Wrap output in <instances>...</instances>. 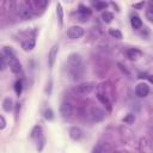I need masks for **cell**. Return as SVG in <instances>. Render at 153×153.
Returning a JSON list of instances; mask_svg holds the SVG:
<instances>
[{"label": "cell", "instance_id": "cb8c5ba5", "mask_svg": "<svg viewBox=\"0 0 153 153\" xmlns=\"http://www.w3.org/2000/svg\"><path fill=\"white\" fill-rule=\"evenodd\" d=\"M93 153H106V147H105V145L98 143V145L94 147Z\"/></svg>", "mask_w": 153, "mask_h": 153}, {"label": "cell", "instance_id": "d4e9b609", "mask_svg": "<svg viewBox=\"0 0 153 153\" xmlns=\"http://www.w3.org/2000/svg\"><path fill=\"white\" fill-rule=\"evenodd\" d=\"M44 143H45V137L43 135H41L38 139H37V149L38 151H42L43 147H44Z\"/></svg>", "mask_w": 153, "mask_h": 153}, {"label": "cell", "instance_id": "2e32d148", "mask_svg": "<svg viewBox=\"0 0 153 153\" xmlns=\"http://www.w3.org/2000/svg\"><path fill=\"white\" fill-rule=\"evenodd\" d=\"M139 148H140V152H141V153H146V152L151 148L149 141H148L146 137H142V139L140 140V146H139Z\"/></svg>", "mask_w": 153, "mask_h": 153}, {"label": "cell", "instance_id": "3957f363", "mask_svg": "<svg viewBox=\"0 0 153 153\" xmlns=\"http://www.w3.org/2000/svg\"><path fill=\"white\" fill-rule=\"evenodd\" d=\"M84 35V29L78 25H73L67 30V37L71 39H78Z\"/></svg>", "mask_w": 153, "mask_h": 153}, {"label": "cell", "instance_id": "ba28073f", "mask_svg": "<svg viewBox=\"0 0 153 153\" xmlns=\"http://www.w3.org/2000/svg\"><path fill=\"white\" fill-rule=\"evenodd\" d=\"M7 66L10 67V69L12 71V73H19L22 72V65L19 62V60L14 56V57H11L8 61H7Z\"/></svg>", "mask_w": 153, "mask_h": 153}, {"label": "cell", "instance_id": "ac0fdd59", "mask_svg": "<svg viewBox=\"0 0 153 153\" xmlns=\"http://www.w3.org/2000/svg\"><path fill=\"white\" fill-rule=\"evenodd\" d=\"M2 109L5 111H7V112L12 111V109H13V102H12L11 98H5L4 99V102H2Z\"/></svg>", "mask_w": 153, "mask_h": 153}, {"label": "cell", "instance_id": "8fae6325", "mask_svg": "<svg viewBox=\"0 0 153 153\" xmlns=\"http://www.w3.org/2000/svg\"><path fill=\"white\" fill-rule=\"evenodd\" d=\"M82 130L79 128V127H72L69 129V137L74 141H79L81 137H82Z\"/></svg>", "mask_w": 153, "mask_h": 153}, {"label": "cell", "instance_id": "7c38bea8", "mask_svg": "<svg viewBox=\"0 0 153 153\" xmlns=\"http://www.w3.org/2000/svg\"><path fill=\"white\" fill-rule=\"evenodd\" d=\"M141 56H142L141 50H139V49H136V48H131V49H128V50H127V57H128L129 60L135 61V60L140 59Z\"/></svg>", "mask_w": 153, "mask_h": 153}, {"label": "cell", "instance_id": "836d02e7", "mask_svg": "<svg viewBox=\"0 0 153 153\" xmlns=\"http://www.w3.org/2000/svg\"><path fill=\"white\" fill-rule=\"evenodd\" d=\"M19 110H20V104H19V103H17V104H16V115H18Z\"/></svg>", "mask_w": 153, "mask_h": 153}, {"label": "cell", "instance_id": "d6a6232c", "mask_svg": "<svg viewBox=\"0 0 153 153\" xmlns=\"http://www.w3.org/2000/svg\"><path fill=\"white\" fill-rule=\"evenodd\" d=\"M51 84H53V81H51V80H49V84H48V87H47V92H48V93H50V90H51Z\"/></svg>", "mask_w": 153, "mask_h": 153}, {"label": "cell", "instance_id": "277c9868", "mask_svg": "<svg viewBox=\"0 0 153 153\" xmlns=\"http://www.w3.org/2000/svg\"><path fill=\"white\" fill-rule=\"evenodd\" d=\"M93 84L92 82H81L74 87V92L78 94H88L93 90Z\"/></svg>", "mask_w": 153, "mask_h": 153}, {"label": "cell", "instance_id": "6da1fadb", "mask_svg": "<svg viewBox=\"0 0 153 153\" xmlns=\"http://www.w3.org/2000/svg\"><path fill=\"white\" fill-rule=\"evenodd\" d=\"M67 66H68V72H69V75L72 76V80H78L82 76L84 67H82V59L80 54L72 53L68 56Z\"/></svg>", "mask_w": 153, "mask_h": 153}, {"label": "cell", "instance_id": "e0dca14e", "mask_svg": "<svg viewBox=\"0 0 153 153\" xmlns=\"http://www.w3.org/2000/svg\"><path fill=\"white\" fill-rule=\"evenodd\" d=\"M56 14H57L59 24H60V26H62L63 25V10H62V6L60 2L56 4Z\"/></svg>", "mask_w": 153, "mask_h": 153}, {"label": "cell", "instance_id": "d6986e66", "mask_svg": "<svg viewBox=\"0 0 153 153\" xmlns=\"http://www.w3.org/2000/svg\"><path fill=\"white\" fill-rule=\"evenodd\" d=\"M30 135H31L32 139H38V137L42 135V127H41V126H35V127L31 129Z\"/></svg>", "mask_w": 153, "mask_h": 153}, {"label": "cell", "instance_id": "9c48e42d", "mask_svg": "<svg viewBox=\"0 0 153 153\" xmlns=\"http://www.w3.org/2000/svg\"><path fill=\"white\" fill-rule=\"evenodd\" d=\"M90 116H91L92 121L99 122V121H102V120L104 118L105 112H104L102 109H99V108H92L91 111H90Z\"/></svg>", "mask_w": 153, "mask_h": 153}, {"label": "cell", "instance_id": "4316f807", "mask_svg": "<svg viewBox=\"0 0 153 153\" xmlns=\"http://www.w3.org/2000/svg\"><path fill=\"white\" fill-rule=\"evenodd\" d=\"M134 121H135V116H134L133 114H128V115L123 118V122L127 123V124H131V123H134Z\"/></svg>", "mask_w": 153, "mask_h": 153}, {"label": "cell", "instance_id": "30bf717a", "mask_svg": "<svg viewBox=\"0 0 153 153\" xmlns=\"http://www.w3.org/2000/svg\"><path fill=\"white\" fill-rule=\"evenodd\" d=\"M57 51H59V45L57 44H54L51 47V49L49 50V54H48V65H49L50 68L55 63V60H56V56H57Z\"/></svg>", "mask_w": 153, "mask_h": 153}, {"label": "cell", "instance_id": "8992f818", "mask_svg": "<svg viewBox=\"0 0 153 153\" xmlns=\"http://www.w3.org/2000/svg\"><path fill=\"white\" fill-rule=\"evenodd\" d=\"M149 93V86L146 84V82H140L136 85L135 87V94L140 98H145L147 97Z\"/></svg>", "mask_w": 153, "mask_h": 153}, {"label": "cell", "instance_id": "5b68a950", "mask_svg": "<svg viewBox=\"0 0 153 153\" xmlns=\"http://www.w3.org/2000/svg\"><path fill=\"white\" fill-rule=\"evenodd\" d=\"M92 14V10L85 5H79L78 7V17L81 22H87L88 17Z\"/></svg>", "mask_w": 153, "mask_h": 153}, {"label": "cell", "instance_id": "f546056e", "mask_svg": "<svg viewBox=\"0 0 153 153\" xmlns=\"http://www.w3.org/2000/svg\"><path fill=\"white\" fill-rule=\"evenodd\" d=\"M146 17H147V19H148L149 22L153 20V10H152L151 7L146 10Z\"/></svg>", "mask_w": 153, "mask_h": 153}, {"label": "cell", "instance_id": "9a60e30c", "mask_svg": "<svg viewBox=\"0 0 153 153\" xmlns=\"http://www.w3.org/2000/svg\"><path fill=\"white\" fill-rule=\"evenodd\" d=\"M130 24H131L133 29H140L142 26V20L137 14H133L130 17Z\"/></svg>", "mask_w": 153, "mask_h": 153}, {"label": "cell", "instance_id": "4fadbf2b", "mask_svg": "<svg viewBox=\"0 0 153 153\" xmlns=\"http://www.w3.org/2000/svg\"><path fill=\"white\" fill-rule=\"evenodd\" d=\"M22 47H23V49L24 50H32L33 49V47H35V36L32 35L31 37H27L25 41H23L22 42Z\"/></svg>", "mask_w": 153, "mask_h": 153}, {"label": "cell", "instance_id": "1f68e13d", "mask_svg": "<svg viewBox=\"0 0 153 153\" xmlns=\"http://www.w3.org/2000/svg\"><path fill=\"white\" fill-rule=\"evenodd\" d=\"M143 6H145V2H143V1H142V2H139V4H134V5H133V7H134V8H137V10L142 8Z\"/></svg>", "mask_w": 153, "mask_h": 153}, {"label": "cell", "instance_id": "83f0119b", "mask_svg": "<svg viewBox=\"0 0 153 153\" xmlns=\"http://www.w3.org/2000/svg\"><path fill=\"white\" fill-rule=\"evenodd\" d=\"M6 67H7V59L2 54H0V71H4Z\"/></svg>", "mask_w": 153, "mask_h": 153}, {"label": "cell", "instance_id": "5bb4252c", "mask_svg": "<svg viewBox=\"0 0 153 153\" xmlns=\"http://www.w3.org/2000/svg\"><path fill=\"white\" fill-rule=\"evenodd\" d=\"M97 98H98V100H99L100 103H103V104L106 106L108 111H111V103H110V100H109V98H108L106 94L98 92V93H97Z\"/></svg>", "mask_w": 153, "mask_h": 153}, {"label": "cell", "instance_id": "484cf974", "mask_svg": "<svg viewBox=\"0 0 153 153\" xmlns=\"http://www.w3.org/2000/svg\"><path fill=\"white\" fill-rule=\"evenodd\" d=\"M31 4L35 5V6H37L41 10H44L48 6V1H43V0H38V1H35V2H31Z\"/></svg>", "mask_w": 153, "mask_h": 153}, {"label": "cell", "instance_id": "52a82bcc", "mask_svg": "<svg viewBox=\"0 0 153 153\" xmlns=\"http://www.w3.org/2000/svg\"><path fill=\"white\" fill-rule=\"evenodd\" d=\"M60 114H61V116L63 118H69L72 116V114H73V106H72V104L68 103V102L62 103L61 106H60Z\"/></svg>", "mask_w": 153, "mask_h": 153}, {"label": "cell", "instance_id": "7a4b0ae2", "mask_svg": "<svg viewBox=\"0 0 153 153\" xmlns=\"http://www.w3.org/2000/svg\"><path fill=\"white\" fill-rule=\"evenodd\" d=\"M14 5H16V10H17L18 16L22 19L27 20V19H31L32 18L33 10H32L30 2H27V1H19V2H16Z\"/></svg>", "mask_w": 153, "mask_h": 153}, {"label": "cell", "instance_id": "f1b7e54d", "mask_svg": "<svg viewBox=\"0 0 153 153\" xmlns=\"http://www.w3.org/2000/svg\"><path fill=\"white\" fill-rule=\"evenodd\" d=\"M44 117H45L47 120H49V121L53 120V118H54V112H53V110L49 109V108L45 109V110H44Z\"/></svg>", "mask_w": 153, "mask_h": 153}, {"label": "cell", "instance_id": "4dcf8cb0", "mask_svg": "<svg viewBox=\"0 0 153 153\" xmlns=\"http://www.w3.org/2000/svg\"><path fill=\"white\" fill-rule=\"evenodd\" d=\"M6 127V120L2 115H0V130H2Z\"/></svg>", "mask_w": 153, "mask_h": 153}, {"label": "cell", "instance_id": "ffe728a7", "mask_svg": "<svg viewBox=\"0 0 153 153\" xmlns=\"http://www.w3.org/2000/svg\"><path fill=\"white\" fill-rule=\"evenodd\" d=\"M102 19H103V22H105V23H111L112 19H114V14H112L111 12H109V11H104V12L102 13Z\"/></svg>", "mask_w": 153, "mask_h": 153}, {"label": "cell", "instance_id": "603a6c76", "mask_svg": "<svg viewBox=\"0 0 153 153\" xmlns=\"http://www.w3.org/2000/svg\"><path fill=\"white\" fill-rule=\"evenodd\" d=\"M14 91H16L17 96H20V93L23 91V81L22 80H17L14 82Z\"/></svg>", "mask_w": 153, "mask_h": 153}, {"label": "cell", "instance_id": "44dd1931", "mask_svg": "<svg viewBox=\"0 0 153 153\" xmlns=\"http://www.w3.org/2000/svg\"><path fill=\"white\" fill-rule=\"evenodd\" d=\"M92 5L94 6V8H96L97 11L105 10V8H106V6H108V4H106V2H104V1H93V2H92Z\"/></svg>", "mask_w": 153, "mask_h": 153}, {"label": "cell", "instance_id": "7402d4cb", "mask_svg": "<svg viewBox=\"0 0 153 153\" xmlns=\"http://www.w3.org/2000/svg\"><path fill=\"white\" fill-rule=\"evenodd\" d=\"M109 35L116 39H121L122 38V32L117 29H109Z\"/></svg>", "mask_w": 153, "mask_h": 153}]
</instances>
